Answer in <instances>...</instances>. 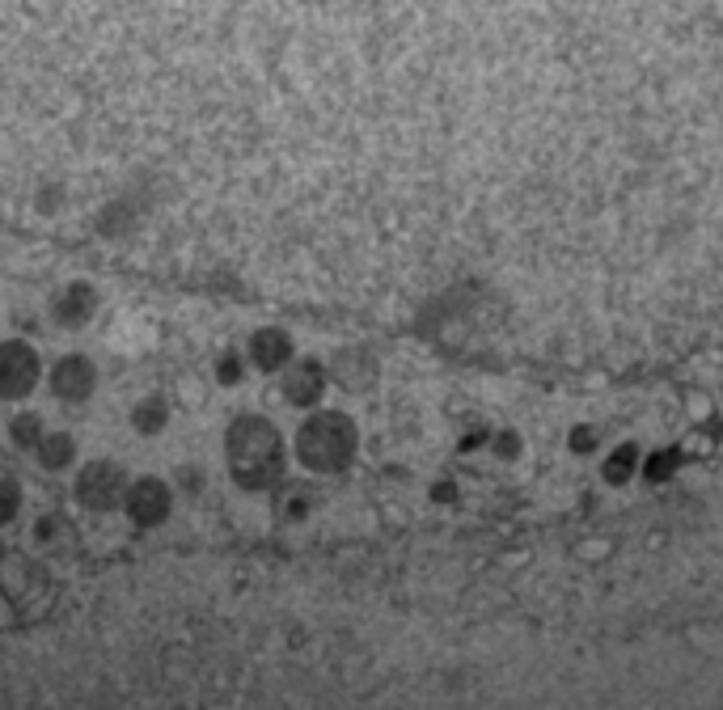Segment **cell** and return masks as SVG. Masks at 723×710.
Wrapping results in <instances>:
<instances>
[{"label":"cell","mask_w":723,"mask_h":710,"mask_svg":"<svg viewBox=\"0 0 723 710\" xmlns=\"http://www.w3.org/2000/svg\"><path fill=\"white\" fill-rule=\"evenodd\" d=\"M25 508V482L22 473L13 470V466H0V529H9V524L22 516Z\"/></svg>","instance_id":"obj_7"},{"label":"cell","mask_w":723,"mask_h":710,"mask_svg":"<svg viewBox=\"0 0 723 710\" xmlns=\"http://www.w3.org/2000/svg\"><path fill=\"white\" fill-rule=\"evenodd\" d=\"M127 482H132V473H127V466H123L119 457H94V461H85L81 473H76L73 503L85 508L90 516H111V512L123 508Z\"/></svg>","instance_id":"obj_2"},{"label":"cell","mask_w":723,"mask_h":710,"mask_svg":"<svg viewBox=\"0 0 723 710\" xmlns=\"http://www.w3.org/2000/svg\"><path fill=\"white\" fill-rule=\"evenodd\" d=\"M220 440H224L229 487H238L241 495L263 499L289 478V445L263 410H238L224 424Z\"/></svg>","instance_id":"obj_1"},{"label":"cell","mask_w":723,"mask_h":710,"mask_svg":"<svg viewBox=\"0 0 723 710\" xmlns=\"http://www.w3.org/2000/svg\"><path fill=\"white\" fill-rule=\"evenodd\" d=\"M102 317V292L94 280H64L51 296V322L64 331H90Z\"/></svg>","instance_id":"obj_4"},{"label":"cell","mask_w":723,"mask_h":710,"mask_svg":"<svg viewBox=\"0 0 723 710\" xmlns=\"http://www.w3.org/2000/svg\"><path fill=\"white\" fill-rule=\"evenodd\" d=\"M43 436H48V424H43L39 410H22V415L9 419V445H13L18 452H34Z\"/></svg>","instance_id":"obj_8"},{"label":"cell","mask_w":723,"mask_h":710,"mask_svg":"<svg viewBox=\"0 0 723 710\" xmlns=\"http://www.w3.org/2000/svg\"><path fill=\"white\" fill-rule=\"evenodd\" d=\"M97 389H102V377H97L94 355L69 352L51 364V398L64 403L69 410H85V406H94Z\"/></svg>","instance_id":"obj_3"},{"label":"cell","mask_w":723,"mask_h":710,"mask_svg":"<svg viewBox=\"0 0 723 710\" xmlns=\"http://www.w3.org/2000/svg\"><path fill=\"white\" fill-rule=\"evenodd\" d=\"M43 377L39 352L22 338H4L0 343V403H22L34 394V385Z\"/></svg>","instance_id":"obj_5"},{"label":"cell","mask_w":723,"mask_h":710,"mask_svg":"<svg viewBox=\"0 0 723 710\" xmlns=\"http://www.w3.org/2000/svg\"><path fill=\"white\" fill-rule=\"evenodd\" d=\"M76 449H81V440H76V431H69V427H60V431H48L43 440H39V449L30 452L43 470H51V473H60V470H69L76 461Z\"/></svg>","instance_id":"obj_6"}]
</instances>
